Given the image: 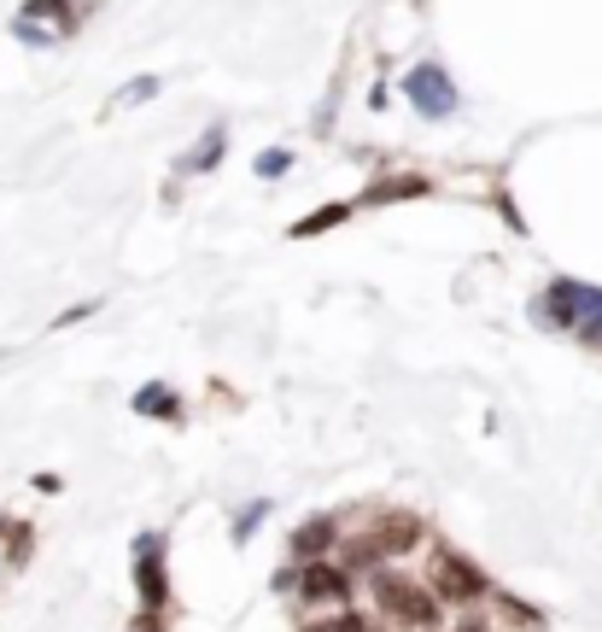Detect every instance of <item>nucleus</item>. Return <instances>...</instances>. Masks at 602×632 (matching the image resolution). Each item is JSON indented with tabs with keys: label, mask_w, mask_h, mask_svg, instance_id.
<instances>
[{
	"label": "nucleus",
	"mask_w": 602,
	"mask_h": 632,
	"mask_svg": "<svg viewBox=\"0 0 602 632\" xmlns=\"http://www.w3.org/2000/svg\"><path fill=\"white\" fill-rule=\"evenodd\" d=\"M222 153H228V129H222V124H211V129H205V135L194 141V147H188V153L176 158V182H181V176H205V170H217V165H222Z\"/></svg>",
	"instance_id": "nucleus-10"
},
{
	"label": "nucleus",
	"mask_w": 602,
	"mask_h": 632,
	"mask_svg": "<svg viewBox=\"0 0 602 632\" xmlns=\"http://www.w3.org/2000/svg\"><path fill=\"white\" fill-rule=\"evenodd\" d=\"M35 557V527L30 521H7L0 527V562H7V574H18Z\"/></svg>",
	"instance_id": "nucleus-13"
},
{
	"label": "nucleus",
	"mask_w": 602,
	"mask_h": 632,
	"mask_svg": "<svg viewBox=\"0 0 602 632\" xmlns=\"http://www.w3.org/2000/svg\"><path fill=\"white\" fill-rule=\"evenodd\" d=\"M334 545H340V521H334V516H310L304 527H293V557H299V562H316V557H328Z\"/></svg>",
	"instance_id": "nucleus-11"
},
{
	"label": "nucleus",
	"mask_w": 602,
	"mask_h": 632,
	"mask_svg": "<svg viewBox=\"0 0 602 632\" xmlns=\"http://www.w3.org/2000/svg\"><path fill=\"white\" fill-rule=\"evenodd\" d=\"M386 557H381V545H375V533H357V539H345V574H375Z\"/></svg>",
	"instance_id": "nucleus-15"
},
{
	"label": "nucleus",
	"mask_w": 602,
	"mask_h": 632,
	"mask_svg": "<svg viewBox=\"0 0 602 632\" xmlns=\"http://www.w3.org/2000/svg\"><path fill=\"white\" fill-rule=\"evenodd\" d=\"M304 632H375L369 626V615H357V609H322V615H310L304 621Z\"/></svg>",
	"instance_id": "nucleus-16"
},
{
	"label": "nucleus",
	"mask_w": 602,
	"mask_h": 632,
	"mask_svg": "<svg viewBox=\"0 0 602 632\" xmlns=\"http://www.w3.org/2000/svg\"><path fill=\"white\" fill-rule=\"evenodd\" d=\"M135 632H164V621L158 615H135Z\"/></svg>",
	"instance_id": "nucleus-22"
},
{
	"label": "nucleus",
	"mask_w": 602,
	"mask_h": 632,
	"mask_svg": "<svg viewBox=\"0 0 602 632\" xmlns=\"http://www.w3.org/2000/svg\"><path fill=\"white\" fill-rule=\"evenodd\" d=\"M129 411L147 416V422H181V398H176L164 381H147V386H141V393L129 398Z\"/></svg>",
	"instance_id": "nucleus-12"
},
{
	"label": "nucleus",
	"mask_w": 602,
	"mask_h": 632,
	"mask_svg": "<svg viewBox=\"0 0 602 632\" xmlns=\"http://www.w3.org/2000/svg\"><path fill=\"white\" fill-rule=\"evenodd\" d=\"M94 311H100V299H82V304H71V311H59V317H53V329H71V322L94 317Z\"/></svg>",
	"instance_id": "nucleus-21"
},
{
	"label": "nucleus",
	"mask_w": 602,
	"mask_h": 632,
	"mask_svg": "<svg viewBox=\"0 0 602 632\" xmlns=\"http://www.w3.org/2000/svg\"><path fill=\"white\" fill-rule=\"evenodd\" d=\"M369 533H375V545H381L386 562H398V557H409V550L427 539V527H422V516H409V509H386V516L369 527Z\"/></svg>",
	"instance_id": "nucleus-8"
},
{
	"label": "nucleus",
	"mask_w": 602,
	"mask_h": 632,
	"mask_svg": "<svg viewBox=\"0 0 602 632\" xmlns=\"http://www.w3.org/2000/svg\"><path fill=\"white\" fill-rule=\"evenodd\" d=\"M263 521H269V498H252V504H246L240 516H235V545H246Z\"/></svg>",
	"instance_id": "nucleus-19"
},
{
	"label": "nucleus",
	"mask_w": 602,
	"mask_h": 632,
	"mask_svg": "<svg viewBox=\"0 0 602 632\" xmlns=\"http://www.w3.org/2000/svg\"><path fill=\"white\" fill-rule=\"evenodd\" d=\"M351 211H357V206H351V199H334V206H322V211H310V217H299V222H293V229H287V235H293V240H310V235H328V229H340V222H345Z\"/></svg>",
	"instance_id": "nucleus-14"
},
{
	"label": "nucleus",
	"mask_w": 602,
	"mask_h": 632,
	"mask_svg": "<svg viewBox=\"0 0 602 632\" xmlns=\"http://www.w3.org/2000/svg\"><path fill=\"white\" fill-rule=\"evenodd\" d=\"M427 591H433L439 603H450V609H468V603H486V598H491V580H486L468 557H456V550H433Z\"/></svg>",
	"instance_id": "nucleus-3"
},
{
	"label": "nucleus",
	"mask_w": 602,
	"mask_h": 632,
	"mask_svg": "<svg viewBox=\"0 0 602 632\" xmlns=\"http://www.w3.org/2000/svg\"><path fill=\"white\" fill-rule=\"evenodd\" d=\"M89 12H94V0H24L12 18V35L24 48H59L89 24Z\"/></svg>",
	"instance_id": "nucleus-2"
},
{
	"label": "nucleus",
	"mask_w": 602,
	"mask_h": 632,
	"mask_svg": "<svg viewBox=\"0 0 602 632\" xmlns=\"http://www.w3.org/2000/svg\"><path fill=\"white\" fill-rule=\"evenodd\" d=\"M135 591H141V615H164V609H170V574H164V539L158 533L135 539Z\"/></svg>",
	"instance_id": "nucleus-7"
},
{
	"label": "nucleus",
	"mask_w": 602,
	"mask_h": 632,
	"mask_svg": "<svg viewBox=\"0 0 602 632\" xmlns=\"http://www.w3.org/2000/svg\"><path fill=\"white\" fill-rule=\"evenodd\" d=\"M252 170H258L263 182H281L287 170H293V153H287V147H269V153H258V158H252Z\"/></svg>",
	"instance_id": "nucleus-20"
},
{
	"label": "nucleus",
	"mask_w": 602,
	"mask_h": 632,
	"mask_svg": "<svg viewBox=\"0 0 602 632\" xmlns=\"http://www.w3.org/2000/svg\"><path fill=\"white\" fill-rule=\"evenodd\" d=\"M369 591H375V609H381V615L398 621V626H409V632H433V626L445 621V603L433 598L422 580L398 574L392 562H381L375 574H369Z\"/></svg>",
	"instance_id": "nucleus-1"
},
{
	"label": "nucleus",
	"mask_w": 602,
	"mask_h": 632,
	"mask_svg": "<svg viewBox=\"0 0 602 632\" xmlns=\"http://www.w3.org/2000/svg\"><path fill=\"white\" fill-rule=\"evenodd\" d=\"M456 632H486V621H468V626H456Z\"/></svg>",
	"instance_id": "nucleus-23"
},
{
	"label": "nucleus",
	"mask_w": 602,
	"mask_h": 632,
	"mask_svg": "<svg viewBox=\"0 0 602 632\" xmlns=\"http://www.w3.org/2000/svg\"><path fill=\"white\" fill-rule=\"evenodd\" d=\"M427 194H433L427 176H375L357 199H351V206L369 211V206H398V199H427Z\"/></svg>",
	"instance_id": "nucleus-9"
},
{
	"label": "nucleus",
	"mask_w": 602,
	"mask_h": 632,
	"mask_svg": "<svg viewBox=\"0 0 602 632\" xmlns=\"http://www.w3.org/2000/svg\"><path fill=\"white\" fill-rule=\"evenodd\" d=\"M158 94H164V76L147 71V76H135V83H123V89L106 100V106H112V112H129V106H147V100H158Z\"/></svg>",
	"instance_id": "nucleus-17"
},
{
	"label": "nucleus",
	"mask_w": 602,
	"mask_h": 632,
	"mask_svg": "<svg viewBox=\"0 0 602 632\" xmlns=\"http://www.w3.org/2000/svg\"><path fill=\"white\" fill-rule=\"evenodd\" d=\"M497 615H509V626H521V632H532V626H544V615H538L532 603H521V598H509V591H497Z\"/></svg>",
	"instance_id": "nucleus-18"
},
{
	"label": "nucleus",
	"mask_w": 602,
	"mask_h": 632,
	"mask_svg": "<svg viewBox=\"0 0 602 632\" xmlns=\"http://www.w3.org/2000/svg\"><path fill=\"white\" fill-rule=\"evenodd\" d=\"M293 591H299V603L310 609V615H322V609H345L351 603V591H357V574H345L340 562H299L293 568Z\"/></svg>",
	"instance_id": "nucleus-4"
},
{
	"label": "nucleus",
	"mask_w": 602,
	"mask_h": 632,
	"mask_svg": "<svg viewBox=\"0 0 602 632\" xmlns=\"http://www.w3.org/2000/svg\"><path fill=\"white\" fill-rule=\"evenodd\" d=\"M602 288H585V281H573V276H556L544 299H532V322L538 329H556V334H573L579 329V317L596 304Z\"/></svg>",
	"instance_id": "nucleus-5"
},
{
	"label": "nucleus",
	"mask_w": 602,
	"mask_h": 632,
	"mask_svg": "<svg viewBox=\"0 0 602 632\" xmlns=\"http://www.w3.org/2000/svg\"><path fill=\"white\" fill-rule=\"evenodd\" d=\"M404 100H409V106L422 112V117H433V124L463 106V94H456L450 71H445V65H433V59H422V65H409V71H404Z\"/></svg>",
	"instance_id": "nucleus-6"
}]
</instances>
